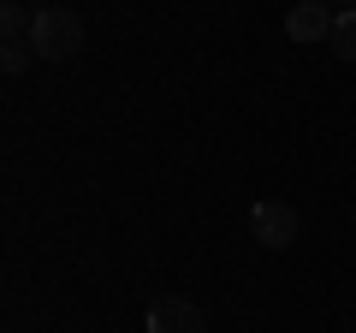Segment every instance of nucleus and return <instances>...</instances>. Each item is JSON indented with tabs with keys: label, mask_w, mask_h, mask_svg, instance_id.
Segmentation results:
<instances>
[{
	"label": "nucleus",
	"mask_w": 356,
	"mask_h": 333,
	"mask_svg": "<svg viewBox=\"0 0 356 333\" xmlns=\"http://www.w3.org/2000/svg\"><path fill=\"white\" fill-rule=\"evenodd\" d=\"M143 327L149 333H208V316L191 304V297H154Z\"/></svg>",
	"instance_id": "obj_3"
},
{
	"label": "nucleus",
	"mask_w": 356,
	"mask_h": 333,
	"mask_svg": "<svg viewBox=\"0 0 356 333\" xmlns=\"http://www.w3.org/2000/svg\"><path fill=\"white\" fill-rule=\"evenodd\" d=\"M332 6H321V0H297L291 13H285V36L291 42H303V48H315V42H327L332 36Z\"/></svg>",
	"instance_id": "obj_4"
},
{
	"label": "nucleus",
	"mask_w": 356,
	"mask_h": 333,
	"mask_svg": "<svg viewBox=\"0 0 356 333\" xmlns=\"http://www.w3.org/2000/svg\"><path fill=\"white\" fill-rule=\"evenodd\" d=\"M0 36H6V42H30V13L18 6V0L0 6Z\"/></svg>",
	"instance_id": "obj_6"
},
{
	"label": "nucleus",
	"mask_w": 356,
	"mask_h": 333,
	"mask_svg": "<svg viewBox=\"0 0 356 333\" xmlns=\"http://www.w3.org/2000/svg\"><path fill=\"white\" fill-rule=\"evenodd\" d=\"M30 42H0V65H6V77H24V65H30Z\"/></svg>",
	"instance_id": "obj_7"
},
{
	"label": "nucleus",
	"mask_w": 356,
	"mask_h": 333,
	"mask_svg": "<svg viewBox=\"0 0 356 333\" xmlns=\"http://www.w3.org/2000/svg\"><path fill=\"white\" fill-rule=\"evenodd\" d=\"M250 232L267 244V250H291V244H297V208L267 196V203L250 208Z\"/></svg>",
	"instance_id": "obj_2"
},
{
	"label": "nucleus",
	"mask_w": 356,
	"mask_h": 333,
	"mask_svg": "<svg viewBox=\"0 0 356 333\" xmlns=\"http://www.w3.org/2000/svg\"><path fill=\"white\" fill-rule=\"evenodd\" d=\"M327 48L339 54V60H356V6L332 18V36H327Z\"/></svg>",
	"instance_id": "obj_5"
},
{
	"label": "nucleus",
	"mask_w": 356,
	"mask_h": 333,
	"mask_svg": "<svg viewBox=\"0 0 356 333\" xmlns=\"http://www.w3.org/2000/svg\"><path fill=\"white\" fill-rule=\"evenodd\" d=\"M30 48L48 65L83 54V18H77L72 6H36V18H30Z\"/></svg>",
	"instance_id": "obj_1"
},
{
	"label": "nucleus",
	"mask_w": 356,
	"mask_h": 333,
	"mask_svg": "<svg viewBox=\"0 0 356 333\" xmlns=\"http://www.w3.org/2000/svg\"><path fill=\"white\" fill-rule=\"evenodd\" d=\"M321 6H332V13H350V6H356V0H321Z\"/></svg>",
	"instance_id": "obj_8"
}]
</instances>
